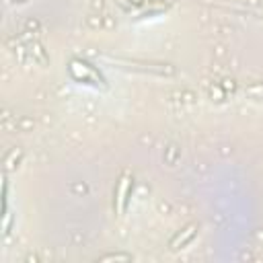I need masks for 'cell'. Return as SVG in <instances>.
<instances>
[{"label": "cell", "instance_id": "cell-1", "mask_svg": "<svg viewBox=\"0 0 263 263\" xmlns=\"http://www.w3.org/2000/svg\"><path fill=\"white\" fill-rule=\"evenodd\" d=\"M74 64L80 68V72L82 74H72V78L74 80H78V82H84V84H92L95 88H105V78L101 76V72L99 70H95L90 64H86V62H80V60H74Z\"/></svg>", "mask_w": 263, "mask_h": 263}, {"label": "cell", "instance_id": "cell-2", "mask_svg": "<svg viewBox=\"0 0 263 263\" xmlns=\"http://www.w3.org/2000/svg\"><path fill=\"white\" fill-rule=\"evenodd\" d=\"M132 189H134V179H129V175H123L119 185H117V189H115V210H117L119 216H123L127 205H129Z\"/></svg>", "mask_w": 263, "mask_h": 263}, {"label": "cell", "instance_id": "cell-3", "mask_svg": "<svg viewBox=\"0 0 263 263\" xmlns=\"http://www.w3.org/2000/svg\"><path fill=\"white\" fill-rule=\"evenodd\" d=\"M195 228H197L195 224H191V226H187V232H185L183 236L179 234V236H177V238H175V240L171 242V249H179V242H181V247H183V245H187V242H189V240H191V238L195 236Z\"/></svg>", "mask_w": 263, "mask_h": 263}]
</instances>
